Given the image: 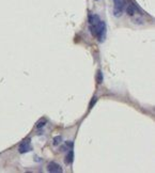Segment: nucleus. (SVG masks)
Segmentation results:
<instances>
[{"label": "nucleus", "instance_id": "obj_1", "mask_svg": "<svg viewBox=\"0 0 155 173\" xmlns=\"http://www.w3.org/2000/svg\"><path fill=\"white\" fill-rule=\"evenodd\" d=\"M89 28L93 36H95L98 42H103L106 35V24L101 21L100 16L96 14L89 15Z\"/></svg>", "mask_w": 155, "mask_h": 173}, {"label": "nucleus", "instance_id": "obj_2", "mask_svg": "<svg viewBox=\"0 0 155 173\" xmlns=\"http://www.w3.org/2000/svg\"><path fill=\"white\" fill-rule=\"evenodd\" d=\"M114 1V15L115 17L122 16L126 6V0H112Z\"/></svg>", "mask_w": 155, "mask_h": 173}, {"label": "nucleus", "instance_id": "obj_3", "mask_svg": "<svg viewBox=\"0 0 155 173\" xmlns=\"http://www.w3.org/2000/svg\"><path fill=\"white\" fill-rule=\"evenodd\" d=\"M31 140L29 139V138H27V139H25L21 141V143L19 144L18 147V151L21 154H24V153H27L29 152V151H31V143H30Z\"/></svg>", "mask_w": 155, "mask_h": 173}, {"label": "nucleus", "instance_id": "obj_4", "mask_svg": "<svg viewBox=\"0 0 155 173\" xmlns=\"http://www.w3.org/2000/svg\"><path fill=\"white\" fill-rule=\"evenodd\" d=\"M47 171L51 172V173H60V172H62V168H61V166L57 164V162L51 161V162H49L47 166Z\"/></svg>", "mask_w": 155, "mask_h": 173}, {"label": "nucleus", "instance_id": "obj_5", "mask_svg": "<svg viewBox=\"0 0 155 173\" xmlns=\"http://www.w3.org/2000/svg\"><path fill=\"white\" fill-rule=\"evenodd\" d=\"M125 9H126L127 15H129V16H134L135 14L138 12V8H137V6L135 3H133V2H129V4H126V6H125Z\"/></svg>", "mask_w": 155, "mask_h": 173}, {"label": "nucleus", "instance_id": "obj_6", "mask_svg": "<svg viewBox=\"0 0 155 173\" xmlns=\"http://www.w3.org/2000/svg\"><path fill=\"white\" fill-rule=\"evenodd\" d=\"M68 151V155H66V157H65V162L68 165V164H72L73 160H74V152L72 149H70Z\"/></svg>", "mask_w": 155, "mask_h": 173}, {"label": "nucleus", "instance_id": "obj_7", "mask_svg": "<svg viewBox=\"0 0 155 173\" xmlns=\"http://www.w3.org/2000/svg\"><path fill=\"white\" fill-rule=\"evenodd\" d=\"M46 123H47V120L46 119H42V120H40L36 123V128H43L46 125Z\"/></svg>", "mask_w": 155, "mask_h": 173}, {"label": "nucleus", "instance_id": "obj_8", "mask_svg": "<svg viewBox=\"0 0 155 173\" xmlns=\"http://www.w3.org/2000/svg\"><path fill=\"white\" fill-rule=\"evenodd\" d=\"M62 142V137L61 136H57V137L54 138V145H59Z\"/></svg>", "mask_w": 155, "mask_h": 173}, {"label": "nucleus", "instance_id": "obj_9", "mask_svg": "<svg viewBox=\"0 0 155 173\" xmlns=\"http://www.w3.org/2000/svg\"><path fill=\"white\" fill-rule=\"evenodd\" d=\"M96 80H97V83H102L103 82V74H102V72H101V71L97 72Z\"/></svg>", "mask_w": 155, "mask_h": 173}, {"label": "nucleus", "instance_id": "obj_10", "mask_svg": "<svg viewBox=\"0 0 155 173\" xmlns=\"http://www.w3.org/2000/svg\"><path fill=\"white\" fill-rule=\"evenodd\" d=\"M97 102V97H92V100H91V102H90V105H89V109H92V107H93V105H95V103Z\"/></svg>", "mask_w": 155, "mask_h": 173}]
</instances>
